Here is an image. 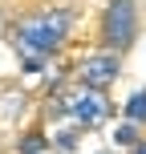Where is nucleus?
Segmentation results:
<instances>
[{
    "instance_id": "nucleus-9",
    "label": "nucleus",
    "mask_w": 146,
    "mask_h": 154,
    "mask_svg": "<svg viewBox=\"0 0 146 154\" xmlns=\"http://www.w3.org/2000/svg\"><path fill=\"white\" fill-rule=\"evenodd\" d=\"M130 154H146V138L138 142V146H130Z\"/></svg>"
},
{
    "instance_id": "nucleus-8",
    "label": "nucleus",
    "mask_w": 146,
    "mask_h": 154,
    "mask_svg": "<svg viewBox=\"0 0 146 154\" xmlns=\"http://www.w3.org/2000/svg\"><path fill=\"white\" fill-rule=\"evenodd\" d=\"M142 142V126H134V122H122L114 130V146H122V150H130V146H138Z\"/></svg>"
},
{
    "instance_id": "nucleus-4",
    "label": "nucleus",
    "mask_w": 146,
    "mask_h": 154,
    "mask_svg": "<svg viewBox=\"0 0 146 154\" xmlns=\"http://www.w3.org/2000/svg\"><path fill=\"white\" fill-rule=\"evenodd\" d=\"M118 77H122V53H110V49H98V53L81 57V65H77V81L85 89H101L106 93Z\"/></svg>"
},
{
    "instance_id": "nucleus-2",
    "label": "nucleus",
    "mask_w": 146,
    "mask_h": 154,
    "mask_svg": "<svg viewBox=\"0 0 146 154\" xmlns=\"http://www.w3.org/2000/svg\"><path fill=\"white\" fill-rule=\"evenodd\" d=\"M49 114H53V118L69 114L73 126H81V130H98V126L114 114V106L106 101V93H101V89H85V85H81V89L65 93V97H53Z\"/></svg>"
},
{
    "instance_id": "nucleus-7",
    "label": "nucleus",
    "mask_w": 146,
    "mask_h": 154,
    "mask_svg": "<svg viewBox=\"0 0 146 154\" xmlns=\"http://www.w3.org/2000/svg\"><path fill=\"white\" fill-rule=\"evenodd\" d=\"M77 142H81V126H65V130H57V138H49V146H57L61 154H73Z\"/></svg>"
},
{
    "instance_id": "nucleus-3",
    "label": "nucleus",
    "mask_w": 146,
    "mask_h": 154,
    "mask_svg": "<svg viewBox=\"0 0 146 154\" xmlns=\"http://www.w3.org/2000/svg\"><path fill=\"white\" fill-rule=\"evenodd\" d=\"M138 37V4L134 0H106L101 8V49L126 53Z\"/></svg>"
},
{
    "instance_id": "nucleus-5",
    "label": "nucleus",
    "mask_w": 146,
    "mask_h": 154,
    "mask_svg": "<svg viewBox=\"0 0 146 154\" xmlns=\"http://www.w3.org/2000/svg\"><path fill=\"white\" fill-rule=\"evenodd\" d=\"M122 118H126V122H134V126H146V89H134L130 97H126Z\"/></svg>"
},
{
    "instance_id": "nucleus-6",
    "label": "nucleus",
    "mask_w": 146,
    "mask_h": 154,
    "mask_svg": "<svg viewBox=\"0 0 146 154\" xmlns=\"http://www.w3.org/2000/svg\"><path fill=\"white\" fill-rule=\"evenodd\" d=\"M45 150H49V138L41 130H29L16 138V154H45Z\"/></svg>"
},
{
    "instance_id": "nucleus-10",
    "label": "nucleus",
    "mask_w": 146,
    "mask_h": 154,
    "mask_svg": "<svg viewBox=\"0 0 146 154\" xmlns=\"http://www.w3.org/2000/svg\"><path fill=\"white\" fill-rule=\"evenodd\" d=\"M98 154H118V150H98Z\"/></svg>"
},
{
    "instance_id": "nucleus-1",
    "label": "nucleus",
    "mask_w": 146,
    "mask_h": 154,
    "mask_svg": "<svg viewBox=\"0 0 146 154\" xmlns=\"http://www.w3.org/2000/svg\"><path fill=\"white\" fill-rule=\"evenodd\" d=\"M73 32V8H45V12H33L16 24V49L20 57H37V61H49V57L61 53V45Z\"/></svg>"
}]
</instances>
